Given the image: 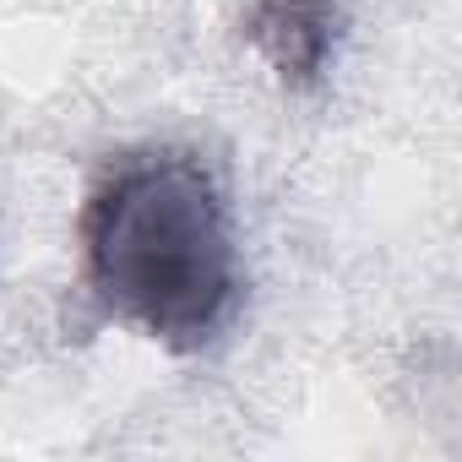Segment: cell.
Returning <instances> with one entry per match:
<instances>
[{
	"instance_id": "2",
	"label": "cell",
	"mask_w": 462,
	"mask_h": 462,
	"mask_svg": "<svg viewBox=\"0 0 462 462\" xmlns=\"http://www.w3.org/2000/svg\"><path fill=\"white\" fill-rule=\"evenodd\" d=\"M245 39L278 71L283 88L310 93L332 77L348 39V17L337 0H256L245 12Z\"/></svg>"
},
{
	"instance_id": "1",
	"label": "cell",
	"mask_w": 462,
	"mask_h": 462,
	"mask_svg": "<svg viewBox=\"0 0 462 462\" xmlns=\"http://www.w3.org/2000/svg\"><path fill=\"white\" fill-rule=\"evenodd\" d=\"M82 262L93 300L174 354L207 348L245 294L235 212L190 152H136L93 185Z\"/></svg>"
}]
</instances>
